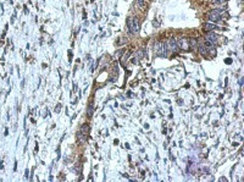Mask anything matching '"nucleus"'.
<instances>
[{"label": "nucleus", "mask_w": 244, "mask_h": 182, "mask_svg": "<svg viewBox=\"0 0 244 182\" xmlns=\"http://www.w3.org/2000/svg\"><path fill=\"white\" fill-rule=\"evenodd\" d=\"M127 26H128V30H130V33L134 34L139 31V23H138V20L135 17H131L128 18L127 21Z\"/></svg>", "instance_id": "2"}, {"label": "nucleus", "mask_w": 244, "mask_h": 182, "mask_svg": "<svg viewBox=\"0 0 244 182\" xmlns=\"http://www.w3.org/2000/svg\"><path fill=\"white\" fill-rule=\"evenodd\" d=\"M222 12H223V10L222 9H214L209 12V20L211 21V22H217V21L221 20V15H222Z\"/></svg>", "instance_id": "3"}, {"label": "nucleus", "mask_w": 244, "mask_h": 182, "mask_svg": "<svg viewBox=\"0 0 244 182\" xmlns=\"http://www.w3.org/2000/svg\"><path fill=\"white\" fill-rule=\"evenodd\" d=\"M223 3H225V0H215V4H217V5L223 4Z\"/></svg>", "instance_id": "12"}, {"label": "nucleus", "mask_w": 244, "mask_h": 182, "mask_svg": "<svg viewBox=\"0 0 244 182\" xmlns=\"http://www.w3.org/2000/svg\"><path fill=\"white\" fill-rule=\"evenodd\" d=\"M206 40H209L210 43H212V44L215 45L217 43V35L215 34V33H207L206 34V37H205Z\"/></svg>", "instance_id": "4"}, {"label": "nucleus", "mask_w": 244, "mask_h": 182, "mask_svg": "<svg viewBox=\"0 0 244 182\" xmlns=\"http://www.w3.org/2000/svg\"><path fill=\"white\" fill-rule=\"evenodd\" d=\"M204 28H206V31H212V30H221L220 27H217L216 25H210V23H205Z\"/></svg>", "instance_id": "7"}, {"label": "nucleus", "mask_w": 244, "mask_h": 182, "mask_svg": "<svg viewBox=\"0 0 244 182\" xmlns=\"http://www.w3.org/2000/svg\"><path fill=\"white\" fill-rule=\"evenodd\" d=\"M154 50L157 55H161V56H167L170 53V48L165 43H156L154 47Z\"/></svg>", "instance_id": "1"}, {"label": "nucleus", "mask_w": 244, "mask_h": 182, "mask_svg": "<svg viewBox=\"0 0 244 182\" xmlns=\"http://www.w3.org/2000/svg\"><path fill=\"white\" fill-rule=\"evenodd\" d=\"M189 47H190V48H195V47H197V40H195L194 38L189 39Z\"/></svg>", "instance_id": "8"}, {"label": "nucleus", "mask_w": 244, "mask_h": 182, "mask_svg": "<svg viewBox=\"0 0 244 182\" xmlns=\"http://www.w3.org/2000/svg\"><path fill=\"white\" fill-rule=\"evenodd\" d=\"M168 48H170V50H176L177 48H178V45H177V42H176V39L175 38H172V39H170L168 40Z\"/></svg>", "instance_id": "6"}, {"label": "nucleus", "mask_w": 244, "mask_h": 182, "mask_svg": "<svg viewBox=\"0 0 244 182\" xmlns=\"http://www.w3.org/2000/svg\"><path fill=\"white\" fill-rule=\"evenodd\" d=\"M199 49H200V53H202V54H205V53H206V48H205L204 45H200Z\"/></svg>", "instance_id": "10"}, {"label": "nucleus", "mask_w": 244, "mask_h": 182, "mask_svg": "<svg viewBox=\"0 0 244 182\" xmlns=\"http://www.w3.org/2000/svg\"><path fill=\"white\" fill-rule=\"evenodd\" d=\"M138 4L140 6H143V5H144V0H138Z\"/></svg>", "instance_id": "13"}, {"label": "nucleus", "mask_w": 244, "mask_h": 182, "mask_svg": "<svg viewBox=\"0 0 244 182\" xmlns=\"http://www.w3.org/2000/svg\"><path fill=\"white\" fill-rule=\"evenodd\" d=\"M177 45H178V48H181V49H188V48H189V44L187 43V40H185L184 38H182V39H178V42H177Z\"/></svg>", "instance_id": "5"}, {"label": "nucleus", "mask_w": 244, "mask_h": 182, "mask_svg": "<svg viewBox=\"0 0 244 182\" xmlns=\"http://www.w3.org/2000/svg\"><path fill=\"white\" fill-rule=\"evenodd\" d=\"M93 110H94V108H93V105L90 104V105H89V109H88V116H92V115H93Z\"/></svg>", "instance_id": "9"}, {"label": "nucleus", "mask_w": 244, "mask_h": 182, "mask_svg": "<svg viewBox=\"0 0 244 182\" xmlns=\"http://www.w3.org/2000/svg\"><path fill=\"white\" fill-rule=\"evenodd\" d=\"M205 47H207V48H211V47H214V44H212V43H210L209 40H206V39H205Z\"/></svg>", "instance_id": "11"}]
</instances>
